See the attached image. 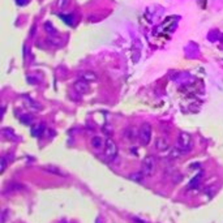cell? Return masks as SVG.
<instances>
[{
  "mask_svg": "<svg viewBox=\"0 0 223 223\" xmlns=\"http://www.w3.org/2000/svg\"><path fill=\"white\" fill-rule=\"evenodd\" d=\"M16 3H17L18 5H25V4L29 3V0H16Z\"/></svg>",
  "mask_w": 223,
  "mask_h": 223,
  "instance_id": "obj_16",
  "label": "cell"
},
{
  "mask_svg": "<svg viewBox=\"0 0 223 223\" xmlns=\"http://www.w3.org/2000/svg\"><path fill=\"white\" fill-rule=\"evenodd\" d=\"M201 176H202V172H200L198 175H196L193 179L191 180V184H189V187L191 188H195V187H197L198 185V181H200V179H201Z\"/></svg>",
  "mask_w": 223,
  "mask_h": 223,
  "instance_id": "obj_11",
  "label": "cell"
},
{
  "mask_svg": "<svg viewBox=\"0 0 223 223\" xmlns=\"http://www.w3.org/2000/svg\"><path fill=\"white\" fill-rule=\"evenodd\" d=\"M138 138H140V142L142 145H147L149 142H150V140H151V125L149 123H144L140 127Z\"/></svg>",
  "mask_w": 223,
  "mask_h": 223,
  "instance_id": "obj_3",
  "label": "cell"
},
{
  "mask_svg": "<svg viewBox=\"0 0 223 223\" xmlns=\"http://www.w3.org/2000/svg\"><path fill=\"white\" fill-rule=\"evenodd\" d=\"M69 4V0H57V7L59 9H64L67 8V5Z\"/></svg>",
  "mask_w": 223,
  "mask_h": 223,
  "instance_id": "obj_12",
  "label": "cell"
},
{
  "mask_svg": "<svg viewBox=\"0 0 223 223\" xmlns=\"http://www.w3.org/2000/svg\"><path fill=\"white\" fill-rule=\"evenodd\" d=\"M80 78L86 81V82H94L97 81V74L94 72H90V71H86V72H82L80 73Z\"/></svg>",
  "mask_w": 223,
  "mask_h": 223,
  "instance_id": "obj_8",
  "label": "cell"
},
{
  "mask_svg": "<svg viewBox=\"0 0 223 223\" xmlns=\"http://www.w3.org/2000/svg\"><path fill=\"white\" fill-rule=\"evenodd\" d=\"M30 116H22L21 117V120H22V123H25V124H30L32 121H30Z\"/></svg>",
  "mask_w": 223,
  "mask_h": 223,
  "instance_id": "obj_15",
  "label": "cell"
},
{
  "mask_svg": "<svg viewBox=\"0 0 223 223\" xmlns=\"http://www.w3.org/2000/svg\"><path fill=\"white\" fill-rule=\"evenodd\" d=\"M43 131H44V125L43 124H35V125L32 127V136L38 137L43 133Z\"/></svg>",
  "mask_w": 223,
  "mask_h": 223,
  "instance_id": "obj_9",
  "label": "cell"
},
{
  "mask_svg": "<svg viewBox=\"0 0 223 223\" xmlns=\"http://www.w3.org/2000/svg\"><path fill=\"white\" fill-rule=\"evenodd\" d=\"M142 176H144L142 174H136V175H135V174H132V175H131V179H132V180L141 181V179H142Z\"/></svg>",
  "mask_w": 223,
  "mask_h": 223,
  "instance_id": "obj_13",
  "label": "cell"
},
{
  "mask_svg": "<svg viewBox=\"0 0 223 223\" xmlns=\"http://www.w3.org/2000/svg\"><path fill=\"white\" fill-rule=\"evenodd\" d=\"M73 89L80 94H85V93L89 92V82L80 78L78 81H76V82L73 84Z\"/></svg>",
  "mask_w": 223,
  "mask_h": 223,
  "instance_id": "obj_5",
  "label": "cell"
},
{
  "mask_svg": "<svg viewBox=\"0 0 223 223\" xmlns=\"http://www.w3.org/2000/svg\"><path fill=\"white\" fill-rule=\"evenodd\" d=\"M2 133H3V136H4L5 138H8V140H13V141L18 140V138H17V136L14 135L13 129H11V128H3Z\"/></svg>",
  "mask_w": 223,
  "mask_h": 223,
  "instance_id": "obj_10",
  "label": "cell"
},
{
  "mask_svg": "<svg viewBox=\"0 0 223 223\" xmlns=\"http://www.w3.org/2000/svg\"><path fill=\"white\" fill-rule=\"evenodd\" d=\"M0 162H2V172H4L5 168H7V159H5V157H2Z\"/></svg>",
  "mask_w": 223,
  "mask_h": 223,
  "instance_id": "obj_14",
  "label": "cell"
},
{
  "mask_svg": "<svg viewBox=\"0 0 223 223\" xmlns=\"http://www.w3.org/2000/svg\"><path fill=\"white\" fill-rule=\"evenodd\" d=\"M155 149H157L158 151H161V153L168 151V150H170V145H168V142H167V140L163 138V137L157 138V141H155Z\"/></svg>",
  "mask_w": 223,
  "mask_h": 223,
  "instance_id": "obj_6",
  "label": "cell"
},
{
  "mask_svg": "<svg viewBox=\"0 0 223 223\" xmlns=\"http://www.w3.org/2000/svg\"><path fill=\"white\" fill-rule=\"evenodd\" d=\"M155 167H157L155 157L154 155H146L141 163V174L144 176H151L155 172Z\"/></svg>",
  "mask_w": 223,
  "mask_h": 223,
  "instance_id": "obj_2",
  "label": "cell"
},
{
  "mask_svg": "<svg viewBox=\"0 0 223 223\" xmlns=\"http://www.w3.org/2000/svg\"><path fill=\"white\" fill-rule=\"evenodd\" d=\"M105 144H106V140L103 141L102 137L99 136H94L90 141V145L94 149V150H101V149H105Z\"/></svg>",
  "mask_w": 223,
  "mask_h": 223,
  "instance_id": "obj_7",
  "label": "cell"
},
{
  "mask_svg": "<svg viewBox=\"0 0 223 223\" xmlns=\"http://www.w3.org/2000/svg\"><path fill=\"white\" fill-rule=\"evenodd\" d=\"M176 147L179 149V150L185 154V153H189L193 147V140H192V136L187 132H181L179 137H177V142H176Z\"/></svg>",
  "mask_w": 223,
  "mask_h": 223,
  "instance_id": "obj_1",
  "label": "cell"
},
{
  "mask_svg": "<svg viewBox=\"0 0 223 223\" xmlns=\"http://www.w3.org/2000/svg\"><path fill=\"white\" fill-rule=\"evenodd\" d=\"M117 145L115 144V141H112L111 138L106 140V144H105V158L110 162V161H114L117 155Z\"/></svg>",
  "mask_w": 223,
  "mask_h": 223,
  "instance_id": "obj_4",
  "label": "cell"
}]
</instances>
